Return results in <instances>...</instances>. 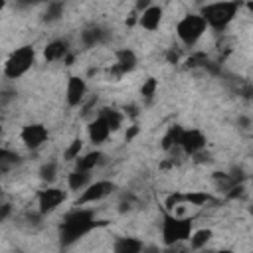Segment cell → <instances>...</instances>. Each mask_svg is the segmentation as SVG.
<instances>
[{"mask_svg": "<svg viewBox=\"0 0 253 253\" xmlns=\"http://www.w3.org/2000/svg\"><path fill=\"white\" fill-rule=\"evenodd\" d=\"M87 95V83L79 75H71L65 85V101L69 107H79Z\"/></svg>", "mask_w": 253, "mask_h": 253, "instance_id": "30bf717a", "label": "cell"}, {"mask_svg": "<svg viewBox=\"0 0 253 253\" xmlns=\"http://www.w3.org/2000/svg\"><path fill=\"white\" fill-rule=\"evenodd\" d=\"M95 227V219H93V211L85 210V208H77L73 211H69L61 223V231L59 237L63 243H71L79 237H83L87 231H91Z\"/></svg>", "mask_w": 253, "mask_h": 253, "instance_id": "6da1fadb", "label": "cell"}, {"mask_svg": "<svg viewBox=\"0 0 253 253\" xmlns=\"http://www.w3.org/2000/svg\"><path fill=\"white\" fill-rule=\"evenodd\" d=\"M192 219L190 217H180L174 213H166L164 223H162V239L166 245H174L178 241H186L192 233Z\"/></svg>", "mask_w": 253, "mask_h": 253, "instance_id": "5b68a950", "label": "cell"}, {"mask_svg": "<svg viewBox=\"0 0 253 253\" xmlns=\"http://www.w3.org/2000/svg\"><path fill=\"white\" fill-rule=\"evenodd\" d=\"M113 182L109 180H97V182H91L83 188L81 196L77 198V204L79 206H85V204H93V202H99L103 198H107L111 192H113Z\"/></svg>", "mask_w": 253, "mask_h": 253, "instance_id": "8992f818", "label": "cell"}, {"mask_svg": "<svg viewBox=\"0 0 253 253\" xmlns=\"http://www.w3.org/2000/svg\"><path fill=\"white\" fill-rule=\"evenodd\" d=\"M89 178H91V172H89V170L75 168V170L69 172V176H67V186H69L71 190H83V188L89 184Z\"/></svg>", "mask_w": 253, "mask_h": 253, "instance_id": "9a60e30c", "label": "cell"}, {"mask_svg": "<svg viewBox=\"0 0 253 253\" xmlns=\"http://www.w3.org/2000/svg\"><path fill=\"white\" fill-rule=\"evenodd\" d=\"M65 202V192L59 188H45L38 194V210L40 213H49L57 210Z\"/></svg>", "mask_w": 253, "mask_h": 253, "instance_id": "52a82bcc", "label": "cell"}, {"mask_svg": "<svg viewBox=\"0 0 253 253\" xmlns=\"http://www.w3.org/2000/svg\"><path fill=\"white\" fill-rule=\"evenodd\" d=\"M113 130H111V126L107 125V121L99 115L97 119H93L91 123H89V126H87V134H89V140L93 142V144H103L107 138H109V134H111Z\"/></svg>", "mask_w": 253, "mask_h": 253, "instance_id": "7c38bea8", "label": "cell"}, {"mask_svg": "<svg viewBox=\"0 0 253 253\" xmlns=\"http://www.w3.org/2000/svg\"><path fill=\"white\" fill-rule=\"evenodd\" d=\"M152 4V0H134V8L138 10V12H142L144 8H148Z\"/></svg>", "mask_w": 253, "mask_h": 253, "instance_id": "83f0119b", "label": "cell"}, {"mask_svg": "<svg viewBox=\"0 0 253 253\" xmlns=\"http://www.w3.org/2000/svg\"><path fill=\"white\" fill-rule=\"evenodd\" d=\"M168 61H170V63H176V61H178V53L168 51Z\"/></svg>", "mask_w": 253, "mask_h": 253, "instance_id": "f546056e", "label": "cell"}, {"mask_svg": "<svg viewBox=\"0 0 253 253\" xmlns=\"http://www.w3.org/2000/svg\"><path fill=\"white\" fill-rule=\"evenodd\" d=\"M136 134H138V126H128V130H126V134H125V138H126V140H132Z\"/></svg>", "mask_w": 253, "mask_h": 253, "instance_id": "f1b7e54d", "label": "cell"}, {"mask_svg": "<svg viewBox=\"0 0 253 253\" xmlns=\"http://www.w3.org/2000/svg\"><path fill=\"white\" fill-rule=\"evenodd\" d=\"M237 10H239V6L235 0H217V2L206 4L200 14L206 20L208 28L223 30L233 22V18L237 16Z\"/></svg>", "mask_w": 253, "mask_h": 253, "instance_id": "7a4b0ae2", "label": "cell"}, {"mask_svg": "<svg viewBox=\"0 0 253 253\" xmlns=\"http://www.w3.org/2000/svg\"><path fill=\"white\" fill-rule=\"evenodd\" d=\"M136 65V55L132 49H119L117 51V61L113 65V71L117 75H125L128 71H132Z\"/></svg>", "mask_w": 253, "mask_h": 253, "instance_id": "4fadbf2b", "label": "cell"}, {"mask_svg": "<svg viewBox=\"0 0 253 253\" xmlns=\"http://www.w3.org/2000/svg\"><path fill=\"white\" fill-rule=\"evenodd\" d=\"M6 154H8V150H6L4 146H0V162H2L4 158H6Z\"/></svg>", "mask_w": 253, "mask_h": 253, "instance_id": "1f68e13d", "label": "cell"}, {"mask_svg": "<svg viewBox=\"0 0 253 253\" xmlns=\"http://www.w3.org/2000/svg\"><path fill=\"white\" fill-rule=\"evenodd\" d=\"M55 174H57V164H55V162H45V164L40 168V178L45 180V182L55 180Z\"/></svg>", "mask_w": 253, "mask_h": 253, "instance_id": "d4e9b609", "label": "cell"}, {"mask_svg": "<svg viewBox=\"0 0 253 253\" xmlns=\"http://www.w3.org/2000/svg\"><path fill=\"white\" fill-rule=\"evenodd\" d=\"M10 211H12V206L10 204H2L0 206V221H4L10 215Z\"/></svg>", "mask_w": 253, "mask_h": 253, "instance_id": "4316f807", "label": "cell"}, {"mask_svg": "<svg viewBox=\"0 0 253 253\" xmlns=\"http://www.w3.org/2000/svg\"><path fill=\"white\" fill-rule=\"evenodd\" d=\"M20 138H22L24 146L36 150L42 144H45V140H47V128L43 125H40V123H32V125H28V126L22 128Z\"/></svg>", "mask_w": 253, "mask_h": 253, "instance_id": "ba28073f", "label": "cell"}, {"mask_svg": "<svg viewBox=\"0 0 253 253\" xmlns=\"http://www.w3.org/2000/svg\"><path fill=\"white\" fill-rule=\"evenodd\" d=\"M36 61V51L32 45H22L16 51H12V55L6 59L4 63V75L8 79H18L24 73H28V69L34 65Z\"/></svg>", "mask_w": 253, "mask_h": 253, "instance_id": "277c9868", "label": "cell"}, {"mask_svg": "<svg viewBox=\"0 0 253 253\" xmlns=\"http://www.w3.org/2000/svg\"><path fill=\"white\" fill-rule=\"evenodd\" d=\"M162 16H164V10L156 4H150L148 8H144L138 16V24L140 28H144L146 32H154L158 30V26L162 24Z\"/></svg>", "mask_w": 253, "mask_h": 253, "instance_id": "8fae6325", "label": "cell"}, {"mask_svg": "<svg viewBox=\"0 0 253 253\" xmlns=\"http://www.w3.org/2000/svg\"><path fill=\"white\" fill-rule=\"evenodd\" d=\"M211 237H213L211 229L202 227V229H196V231L192 229V233H190L188 241H190V247H192V249H202V247H206V243H208Z\"/></svg>", "mask_w": 253, "mask_h": 253, "instance_id": "2e32d148", "label": "cell"}, {"mask_svg": "<svg viewBox=\"0 0 253 253\" xmlns=\"http://www.w3.org/2000/svg\"><path fill=\"white\" fill-rule=\"evenodd\" d=\"M65 55H67V43L63 40L49 42L43 49V59L45 61H57V59H63Z\"/></svg>", "mask_w": 253, "mask_h": 253, "instance_id": "5bb4252c", "label": "cell"}, {"mask_svg": "<svg viewBox=\"0 0 253 253\" xmlns=\"http://www.w3.org/2000/svg\"><path fill=\"white\" fill-rule=\"evenodd\" d=\"M101 158H103V154H101L99 150L87 152V154L75 158V160H77V166H75V168H81V170H89V172H91V170L101 162Z\"/></svg>", "mask_w": 253, "mask_h": 253, "instance_id": "ac0fdd59", "label": "cell"}, {"mask_svg": "<svg viewBox=\"0 0 253 253\" xmlns=\"http://www.w3.org/2000/svg\"><path fill=\"white\" fill-rule=\"evenodd\" d=\"M101 40H103V30L101 28H87V30L81 32V42L85 45H89V47L99 43Z\"/></svg>", "mask_w": 253, "mask_h": 253, "instance_id": "44dd1931", "label": "cell"}, {"mask_svg": "<svg viewBox=\"0 0 253 253\" xmlns=\"http://www.w3.org/2000/svg\"><path fill=\"white\" fill-rule=\"evenodd\" d=\"M156 89H158V81H156L154 77H148V79L140 85V95H142L144 99H152V97L156 95Z\"/></svg>", "mask_w": 253, "mask_h": 253, "instance_id": "cb8c5ba5", "label": "cell"}, {"mask_svg": "<svg viewBox=\"0 0 253 253\" xmlns=\"http://www.w3.org/2000/svg\"><path fill=\"white\" fill-rule=\"evenodd\" d=\"M178 146L182 148L184 154H194L206 146V136L198 128H182Z\"/></svg>", "mask_w": 253, "mask_h": 253, "instance_id": "9c48e42d", "label": "cell"}, {"mask_svg": "<svg viewBox=\"0 0 253 253\" xmlns=\"http://www.w3.org/2000/svg\"><path fill=\"white\" fill-rule=\"evenodd\" d=\"M113 249L117 253H138L142 249V243L138 239H132V237H119Z\"/></svg>", "mask_w": 253, "mask_h": 253, "instance_id": "e0dca14e", "label": "cell"}, {"mask_svg": "<svg viewBox=\"0 0 253 253\" xmlns=\"http://www.w3.org/2000/svg\"><path fill=\"white\" fill-rule=\"evenodd\" d=\"M210 200H211V196H210L208 192H198V190H194V192L184 194V204H190V206H194V208H202V206H206Z\"/></svg>", "mask_w": 253, "mask_h": 253, "instance_id": "ffe728a7", "label": "cell"}, {"mask_svg": "<svg viewBox=\"0 0 253 253\" xmlns=\"http://www.w3.org/2000/svg\"><path fill=\"white\" fill-rule=\"evenodd\" d=\"M99 115H101V117L107 121V125L111 126V130L121 128V125H123V115H121V111L105 107V109H101V113H99Z\"/></svg>", "mask_w": 253, "mask_h": 253, "instance_id": "d6986e66", "label": "cell"}, {"mask_svg": "<svg viewBox=\"0 0 253 253\" xmlns=\"http://www.w3.org/2000/svg\"><path fill=\"white\" fill-rule=\"evenodd\" d=\"M38 2H45V0H20V4H38Z\"/></svg>", "mask_w": 253, "mask_h": 253, "instance_id": "4dcf8cb0", "label": "cell"}, {"mask_svg": "<svg viewBox=\"0 0 253 253\" xmlns=\"http://www.w3.org/2000/svg\"><path fill=\"white\" fill-rule=\"evenodd\" d=\"M0 134H2V125H0Z\"/></svg>", "mask_w": 253, "mask_h": 253, "instance_id": "836d02e7", "label": "cell"}, {"mask_svg": "<svg viewBox=\"0 0 253 253\" xmlns=\"http://www.w3.org/2000/svg\"><path fill=\"white\" fill-rule=\"evenodd\" d=\"M208 30V24L206 20L202 18V14L198 12H192V14H186L178 24H176V36L180 38V42L184 45H196L204 34Z\"/></svg>", "mask_w": 253, "mask_h": 253, "instance_id": "3957f363", "label": "cell"}, {"mask_svg": "<svg viewBox=\"0 0 253 253\" xmlns=\"http://www.w3.org/2000/svg\"><path fill=\"white\" fill-rule=\"evenodd\" d=\"M59 16H61V4L59 2H49L47 12H45V20H57Z\"/></svg>", "mask_w": 253, "mask_h": 253, "instance_id": "484cf974", "label": "cell"}, {"mask_svg": "<svg viewBox=\"0 0 253 253\" xmlns=\"http://www.w3.org/2000/svg\"><path fill=\"white\" fill-rule=\"evenodd\" d=\"M83 150V140L81 138H73L69 142V146L63 150V160H75Z\"/></svg>", "mask_w": 253, "mask_h": 253, "instance_id": "603a6c76", "label": "cell"}, {"mask_svg": "<svg viewBox=\"0 0 253 253\" xmlns=\"http://www.w3.org/2000/svg\"><path fill=\"white\" fill-rule=\"evenodd\" d=\"M180 132H182V128H180V126H172V128L164 134V138H162V148H164V150H170V148L178 146Z\"/></svg>", "mask_w": 253, "mask_h": 253, "instance_id": "7402d4cb", "label": "cell"}, {"mask_svg": "<svg viewBox=\"0 0 253 253\" xmlns=\"http://www.w3.org/2000/svg\"><path fill=\"white\" fill-rule=\"evenodd\" d=\"M4 6H6V0H0V12L4 10Z\"/></svg>", "mask_w": 253, "mask_h": 253, "instance_id": "d6a6232c", "label": "cell"}]
</instances>
